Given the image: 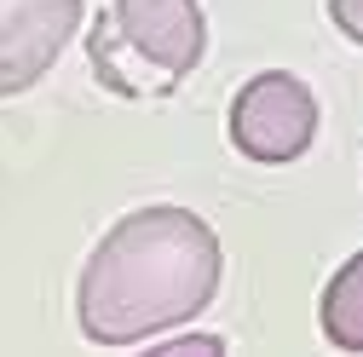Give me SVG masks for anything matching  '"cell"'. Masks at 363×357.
<instances>
[{
    "mask_svg": "<svg viewBox=\"0 0 363 357\" xmlns=\"http://www.w3.org/2000/svg\"><path fill=\"white\" fill-rule=\"evenodd\" d=\"M225 254L202 213L156 202L133 208L99 237L75 283V323L93 346H145L191 323L219 294Z\"/></svg>",
    "mask_w": 363,
    "mask_h": 357,
    "instance_id": "obj_1",
    "label": "cell"
},
{
    "mask_svg": "<svg viewBox=\"0 0 363 357\" xmlns=\"http://www.w3.org/2000/svg\"><path fill=\"white\" fill-rule=\"evenodd\" d=\"M208 52L202 0H110L86 29V64L116 98H162Z\"/></svg>",
    "mask_w": 363,
    "mask_h": 357,
    "instance_id": "obj_2",
    "label": "cell"
},
{
    "mask_svg": "<svg viewBox=\"0 0 363 357\" xmlns=\"http://www.w3.org/2000/svg\"><path fill=\"white\" fill-rule=\"evenodd\" d=\"M225 132H231V150L242 162L289 167L317 139V98H311V86L300 75L259 69V75H248L237 86L231 115H225Z\"/></svg>",
    "mask_w": 363,
    "mask_h": 357,
    "instance_id": "obj_3",
    "label": "cell"
},
{
    "mask_svg": "<svg viewBox=\"0 0 363 357\" xmlns=\"http://www.w3.org/2000/svg\"><path fill=\"white\" fill-rule=\"evenodd\" d=\"M81 0H0V98L47 75L81 29Z\"/></svg>",
    "mask_w": 363,
    "mask_h": 357,
    "instance_id": "obj_4",
    "label": "cell"
},
{
    "mask_svg": "<svg viewBox=\"0 0 363 357\" xmlns=\"http://www.w3.org/2000/svg\"><path fill=\"white\" fill-rule=\"evenodd\" d=\"M317 329L335 351H363V248L323 283L317 300Z\"/></svg>",
    "mask_w": 363,
    "mask_h": 357,
    "instance_id": "obj_5",
    "label": "cell"
},
{
    "mask_svg": "<svg viewBox=\"0 0 363 357\" xmlns=\"http://www.w3.org/2000/svg\"><path fill=\"white\" fill-rule=\"evenodd\" d=\"M225 340L219 334H179V340H162L156 357H219Z\"/></svg>",
    "mask_w": 363,
    "mask_h": 357,
    "instance_id": "obj_6",
    "label": "cell"
},
{
    "mask_svg": "<svg viewBox=\"0 0 363 357\" xmlns=\"http://www.w3.org/2000/svg\"><path fill=\"white\" fill-rule=\"evenodd\" d=\"M329 23L363 47V0H329Z\"/></svg>",
    "mask_w": 363,
    "mask_h": 357,
    "instance_id": "obj_7",
    "label": "cell"
}]
</instances>
